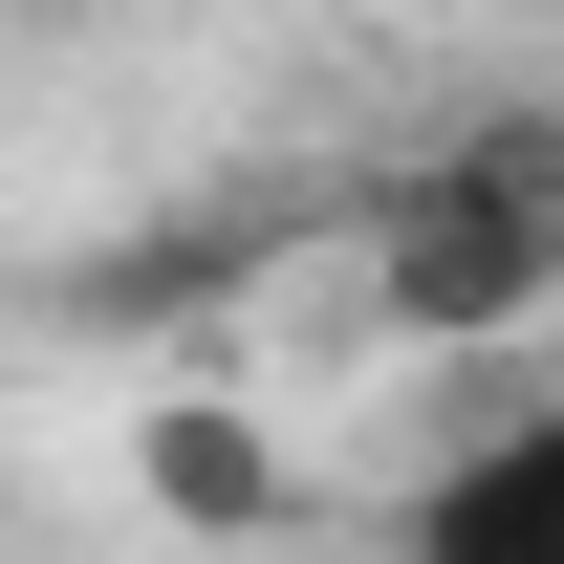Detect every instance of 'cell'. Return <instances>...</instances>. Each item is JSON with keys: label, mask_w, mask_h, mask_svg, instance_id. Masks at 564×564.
<instances>
[{"label": "cell", "mask_w": 564, "mask_h": 564, "mask_svg": "<svg viewBox=\"0 0 564 564\" xmlns=\"http://www.w3.org/2000/svg\"><path fill=\"white\" fill-rule=\"evenodd\" d=\"M369 304L413 348H478L521 304H564V109H478L369 196Z\"/></svg>", "instance_id": "obj_1"}, {"label": "cell", "mask_w": 564, "mask_h": 564, "mask_svg": "<svg viewBox=\"0 0 564 564\" xmlns=\"http://www.w3.org/2000/svg\"><path fill=\"white\" fill-rule=\"evenodd\" d=\"M413 564H564V413L478 434V456L413 499Z\"/></svg>", "instance_id": "obj_2"}]
</instances>
